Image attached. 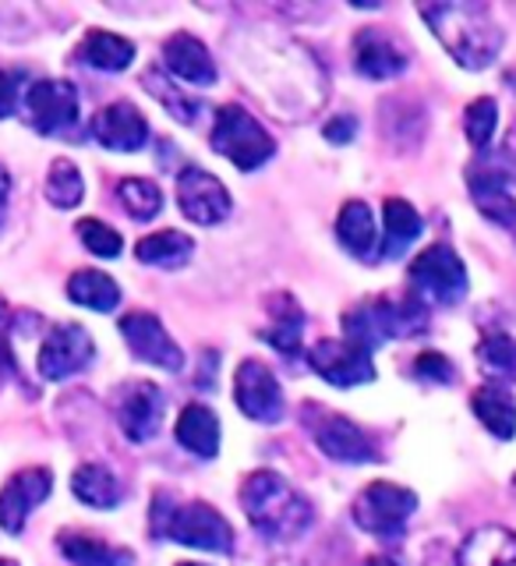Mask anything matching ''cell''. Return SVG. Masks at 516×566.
<instances>
[{"label": "cell", "mask_w": 516, "mask_h": 566, "mask_svg": "<svg viewBox=\"0 0 516 566\" xmlns=\"http://www.w3.org/2000/svg\"><path fill=\"white\" fill-rule=\"evenodd\" d=\"M421 18L450 57L467 71H485L503 53V29L485 4H421Z\"/></svg>", "instance_id": "6da1fadb"}, {"label": "cell", "mask_w": 516, "mask_h": 566, "mask_svg": "<svg viewBox=\"0 0 516 566\" xmlns=\"http://www.w3.org/2000/svg\"><path fill=\"white\" fill-rule=\"evenodd\" d=\"M241 510L270 542H294L315 521L312 503L276 471H252L241 485Z\"/></svg>", "instance_id": "7a4b0ae2"}, {"label": "cell", "mask_w": 516, "mask_h": 566, "mask_svg": "<svg viewBox=\"0 0 516 566\" xmlns=\"http://www.w3.org/2000/svg\"><path fill=\"white\" fill-rule=\"evenodd\" d=\"M152 531L156 538H173L206 553H234V527L209 503H173L167 492H159L152 500Z\"/></svg>", "instance_id": "3957f363"}, {"label": "cell", "mask_w": 516, "mask_h": 566, "mask_svg": "<svg viewBox=\"0 0 516 566\" xmlns=\"http://www.w3.org/2000/svg\"><path fill=\"white\" fill-rule=\"evenodd\" d=\"M429 329V308L414 297H376L365 305L350 308L344 315V340L361 344L365 350H376L389 340H403Z\"/></svg>", "instance_id": "277c9868"}, {"label": "cell", "mask_w": 516, "mask_h": 566, "mask_svg": "<svg viewBox=\"0 0 516 566\" xmlns=\"http://www.w3.org/2000/svg\"><path fill=\"white\" fill-rule=\"evenodd\" d=\"M212 149L230 159L238 170L252 174L265 167V159H273L276 142L244 106L227 103L217 111V120H212Z\"/></svg>", "instance_id": "5b68a950"}, {"label": "cell", "mask_w": 516, "mask_h": 566, "mask_svg": "<svg viewBox=\"0 0 516 566\" xmlns=\"http://www.w3.org/2000/svg\"><path fill=\"white\" fill-rule=\"evenodd\" d=\"M414 510H418V495L411 489L393 482H371L354 500V524L368 531L371 538L393 542L407 531V521L414 517Z\"/></svg>", "instance_id": "8992f818"}, {"label": "cell", "mask_w": 516, "mask_h": 566, "mask_svg": "<svg viewBox=\"0 0 516 566\" xmlns=\"http://www.w3.org/2000/svg\"><path fill=\"white\" fill-rule=\"evenodd\" d=\"M407 273H411L414 287L429 301H435V305H456L467 294V265L446 244L424 248Z\"/></svg>", "instance_id": "52a82bcc"}, {"label": "cell", "mask_w": 516, "mask_h": 566, "mask_svg": "<svg viewBox=\"0 0 516 566\" xmlns=\"http://www.w3.org/2000/svg\"><path fill=\"white\" fill-rule=\"evenodd\" d=\"M177 206L191 220L202 227H217L230 217L234 199H230L227 185L217 174H209L202 167H185L177 174Z\"/></svg>", "instance_id": "ba28073f"}, {"label": "cell", "mask_w": 516, "mask_h": 566, "mask_svg": "<svg viewBox=\"0 0 516 566\" xmlns=\"http://www.w3.org/2000/svg\"><path fill=\"white\" fill-rule=\"evenodd\" d=\"M22 106L40 135H61L78 120V88L61 78H40L25 88Z\"/></svg>", "instance_id": "9c48e42d"}, {"label": "cell", "mask_w": 516, "mask_h": 566, "mask_svg": "<svg viewBox=\"0 0 516 566\" xmlns=\"http://www.w3.org/2000/svg\"><path fill=\"white\" fill-rule=\"evenodd\" d=\"M93 361H96L93 336H88V329H82L75 323L53 326L50 336L43 340V347H40V358H35V365H40V376L50 379V382L78 376V371H85Z\"/></svg>", "instance_id": "30bf717a"}, {"label": "cell", "mask_w": 516, "mask_h": 566, "mask_svg": "<svg viewBox=\"0 0 516 566\" xmlns=\"http://www.w3.org/2000/svg\"><path fill=\"white\" fill-rule=\"evenodd\" d=\"M234 403L244 418H252L259 424H276L283 418V389H280L273 371L255 358L238 365Z\"/></svg>", "instance_id": "8fae6325"}, {"label": "cell", "mask_w": 516, "mask_h": 566, "mask_svg": "<svg viewBox=\"0 0 516 566\" xmlns=\"http://www.w3.org/2000/svg\"><path fill=\"white\" fill-rule=\"evenodd\" d=\"M120 336L131 347L138 361H149L164 371L185 368V350L173 344V336L164 329V323L152 312H128L120 318Z\"/></svg>", "instance_id": "7c38bea8"}, {"label": "cell", "mask_w": 516, "mask_h": 566, "mask_svg": "<svg viewBox=\"0 0 516 566\" xmlns=\"http://www.w3.org/2000/svg\"><path fill=\"white\" fill-rule=\"evenodd\" d=\"M164 411H167L164 389L146 382V379L124 382L117 389V424L131 442H149L159 432Z\"/></svg>", "instance_id": "4fadbf2b"}, {"label": "cell", "mask_w": 516, "mask_h": 566, "mask_svg": "<svg viewBox=\"0 0 516 566\" xmlns=\"http://www.w3.org/2000/svg\"><path fill=\"white\" fill-rule=\"evenodd\" d=\"M308 365L315 376H323L329 386H361L376 379L371 350L354 340H318L308 350Z\"/></svg>", "instance_id": "5bb4252c"}, {"label": "cell", "mask_w": 516, "mask_h": 566, "mask_svg": "<svg viewBox=\"0 0 516 566\" xmlns=\"http://www.w3.org/2000/svg\"><path fill=\"white\" fill-rule=\"evenodd\" d=\"M308 429H312L315 447L329 460H340V464H368V460H376V447H371L365 429L344 415L318 411L315 421H308Z\"/></svg>", "instance_id": "9a60e30c"}, {"label": "cell", "mask_w": 516, "mask_h": 566, "mask_svg": "<svg viewBox=\"0 0 516 566\" xmlns=\"http://www.w3.org/2000/svg\"><path fill=\"white\" fill-rule=\"evenodd\" d=\"M53 492V474L46 468H25L8 478V485L0 489V527L8 535H22L29 513L40 506Z\"/></svg>", "instance_id": "2e32d148"}, {"label": "cell", "mask_w": 516, "mask_h": 566, "mask_svg": "<svg viewBox=\"0 0 516 566\" xmlns=\"http://www.w3.org/2000/svg\"><path fill=\"white\" fill-rule=\"evenodd\" d=\"M93 135L103 149L138 153L149 142V120L141 117L135 103H110L93 117Z\"/></svg>", "instance_id": "e0dca14e"}, {"label": "cell", "mask_w": 516, "mask_h": 566, "mask_svg": "<svg viewBox=\"0 0 516 566\" xmlns=\"http://www.w3.org/2000/svg\"><path fill=\"white\" fill-rule=\"evenodd\" d=\"M407 46H400L393 35L382 29H361L354 35V67L371 82L397 78L407 71Z\"/></svg>", "instance_id": "ac0fdd59"}, {"label": "cell", "mask_w": 516, "mask_h": 566, "mask_svg": "<svg viewBox=\"0 0 516 566\" xmlns=\"http://www.w3.org/2000/svg\"><path fill=\"white\" fill-rule=\"evenodd\" d=\"M164 64L173 75V82H188V85H217L220 71L212 61L209 46L191 32H173L164 43Z\"/></svg>", "instance_id": "d6986e66"}, {"label": "cell", "mask_w": 516, "mask_h": 566, "mask_svg": "<svg viewBox=\"0 0 516 566\" xmlns=\"http://www.w3.org/2000/svg\"><path fill=\"white\" fill-rule=\"evenodd\" d=\"M467 188H471V199H474L477 212H482L485 220H492L495 227H503V230H509V234H516V199H513L503 170L471 167L467 170Z\"/></svg>", "instance_id": "ffe728a7"}, {"label": "cell", "mask_w": 516, "mask_h": 566, "mask_svg": "<svg viewBox=\"0 0 516 566\" xmlns=\"http://www.w3.org/2000/svg\"><path fill=\"white\" fill-rule=\"evenodd\" d=\"M460 566H516V535L509 527L488 524L467 535L456 553Z\"/></svg>", "instance_id": "44dd1931"}, {"label": "cell", "mask_w": 516, "mask_h": 566, "mask_svg": "<svg viewBox=\"0 0 516 566\" xmlns=\"http://www.w3.org/2000/svg\"><path fill=\"white\" fill-rule=\"evenodd\" d=\"M177 442L202 460H212L220 453V418L209 411L206 403H188L173 429Z\"/></svg>", "instance_id": "7402d4cb"}, {"label": "cell", "mask_w": 516, "mask_h": 566, "mask_svg": "<svg viewBox=\"0 0 516 566\" xmlns=\"http://www.w3.org/2000/svg\"><path fill=\"white\" fill-rule=\"evenodd\" d=\"M57 548L64 553V559L75 566H131L135 563V553H128V548H117L96 535H85V531H64L57 538Z\"/></svg>", "instance_id": "603a6c76"}, {"label": "cell", "mask_w": 516, "mask_h": 566, "mask_svg": "<svg viewBox=\"0 0 516 566\" xmlns=\"http://www.w3.org/2000/svg\"><path fill=\"white\" fill-rule=\"evenodd\" d=\"M471 407H474L477 421H482L495 439H513L516 436V400H513V394L506 386L492 382V386L474 389Z\"/></svg>", "instance_id": "cb8c5ba5"}, {"label": "cell", "mask_w": 516, "mask_h": 566, "mask_svg": "<svg viewBox=\"0 0 516 566\" xmlns=\"http://www.w3.org/2000/svg\"><path fill=\"white\" fill-rule=\"evenodd\" d=\"M386 212V238H382V259H400L407 248H411L418 238H421V217H418V209L411 202H403V199H386L382 206Z\"/></svg>", "instance_id": "d4e9b609"}, {"label": "cell", "mask_w": 516, "mask_h": 566, "mask_svg": "<svg viewBox=\"0 0 516 566\" xmlns=\"http://www.w3.org/2000/svg\"><path fill=\"white\" fill-rule=\"evenodd\" d=\"M194 252V241L181 230H156V234L141 238L135 244V259L146 265H159V270H177L185 265Z\"/></svg>", "instance_id": "484cf974"}, {"label": "cell", "mask_w": 516, "mask_h": 566, "mask_svg": "<svg viewBox=\"0 0 516 566\" xmlns=\"http://www.w3.org/2000/svg\"><path fill=\"white\" fill-rule=\"evenodd\" d=\"M71 492L78 495V500L85 506H93V510H114L120 503V482H117V474L110 468H103V464H82L75 471V478H71Z\"/></svg>", "instance_id": "4316f807"}, {"label": "cell", "mask_w": 516, "mask_h": 566, "mask_svg": "<svg viewBox=\"0 0 516 566\" xmlns=\"http://www.w3.org/2000/svg\"><path fill=\"white\" fill-rule=\"evenodd\" d=\"M78 57L85 64H93L99 71H124L131 61H135V43L124 40L117 32H103V29H93L82 40L78 46Z\"/></svg>", "instance_id": "83f0119b"}, {"label": "cell", "mask_w": 516, "mask_h": 566, "mask_svg": "<svg viewBox=\"0 0 516 566\" xmlns=\"http://www.w3.org/2000/svg\"><path fill=\"white\" fill-rule=\"evenodd\" d=\"M141 85H146V93H149L159 106H164V111H167L173 120H181V124H194V120H199L202 103L194 99V96H188L185 88H181V82L167 78L159 67H149L146 75H141Z\"/></svg>", "instance_id": "f1b7e54d"}, {"label": "cell", "mask_w": 516, "mask_h": 566, "mask_svg": "<svg viewBox=\"0 0 516 566\" xmlns=\"http://www.w3.org/2000/svg\"><path fill=\"white\" fill-rule=\"evenodd\" d=\"M336 238L354 255H368L376 248V217H371L368 202L361 199L344 202L340 217H336Z\"/></svg>", "instance_id": "f546056e"}, {"label": "cell", "mask_w": 516, "mask_h": 566, "mask_svg": "<svg viewBox=\"0 0 516 566\" xmlns=\"http://www.w3.org/2000/svg\"><path fill=\"white\" fill-rule=\"evenodd\" d=\"M67 297L82 308L93 312H114L120 305V287L117 283L99 273V270H78L67 280Z\"/></svg>", "instance_id": "4dcf8cb0"}, {"label": "cell", "mask_w": 516, "mask_h": 566, "mask_svg": "<svg viewBox=\"0 0 516 566\" xmlns=\"http://www.w3.org/2000/svg\"><path fill=\"white\" fill-rule=\"evenodd\" d=\"M273 305H280V308H270L273 312V326L265 329L262 340H270L280 354H287V358H297V354H301V326H305V315H301L297 301L291 294L273 297Z\"/></svg>", "instance_id": "1f68e13d"}, {"label": "cell", "mask_w": 516, "mask_h": 566, "mask_svg": "<svg viewBox=\"0 0 516 566\" xmlns=\"http://www.w3.org/2000/svg\"><path fill=\"white\" fill-rule=\"evenodd\" d=\"M117 199H120L124 212L138 223H149L152 217H159V209H164V195H159V188L152 181H146V177H128V181H120Z\"/></svg>", "instance_id": "d6a6232c"}, {"label": "cell", "mask_w": 516, "mask_h": 566, "mask_svg": "<svg viewBox=\"0 0 516 566\" xmlns=\"http://www.w3.org/2000/svg\"><path fill=\"white\" fill-rule=\"evenodd\" d=\"M46 199L57 209H75L85 199L82 170L71 159H53V167L46 174Z\"/></svg>", "instance_id": "836d02e7"}, {"label": "cell", "mask_w": 516, "mask_h": 566, "mask_svg": "<svg viewBox=\"0 0 516 566\" xmlns=\"http://www.w3.org/2000/svg\"><path fill=\"white\" fill-rule=\"evenodd\" d=\"M477 361L482 371H488L492 379H516V340L509 333H488L482 344H477Z\"/></svg>", "instance_id": "e575fe53"}, {"label": "cell", "mask_w": 516, "mask_h": 566, "mask_svg": "<svg viewBox=\"0 0 516 566\" xmlns=\"http://www.w3.org/2000/svg\"><path fill=\"white\" fill-rule=\"evenodd\" d=\"M495 128H499V106H495L492 96H477L474 103H467V111H464V132H467L471 146L477 153L492 146Z\"/></svg>", "instance_id": "d590c367"}, {"label": "cell", "mask_w": 516, "mask_h": 566, "mask_svg": "<svg viewBox=\"0 0 516 566\" xmlns=\"http://www.w3.org/2000/svg\"><path fill=\"white\" fill-rule=\"evenodd\" d=\"M78 238H82V244L88 248L93 255H99V259H117L120 252H124V238L117 234L114 227H106L103 220H78Z\"/></svg>", "instance_id": "8d00e7d4"}, {"label": "cell", "mask_w": 516, "mask_h": 566, "mask_svg": "<svg viewBox=\"0 0 516 566\" xmlns=\"http://www.w3.org/2000/svg\"><path fill=\"white\" fill-rule=\"evenodd\" d=\"M414 376H418V379H424V382H439V386H446V382H453L456 368H453V361L446 358V354H439V350H424V354H418V358H414Z\"/></svg>", "instance_id": "74e56055"}, {"label": "cell", "mask_w": 516, "mask_h": 566, "mask_svg": "<svg viewBox=\"0 0 516 566\" xmlns=\"http://www.w3.org/2000/svg\"><path fill=\"white\" fill-rule=\"evenodd\" d=\"M323 135L333 142V146H347V142H354V135H358V117H350V114H340V117H333Z\"/></svg>", "instance_id": "f35d334b"}, {"label": "cell", "mask_w": 516, "mask_h": 566, "mask_svg": "<svg viewBox=\"0 0 516 566\" xmlns=\"http://www.w3.org/2000/svg\"><path fill=\"white\" fill-rule=\"evenodd\" d=\"M18 96H22V85H18V75L11 71H0V117H11Z\"/></svg>", "instance_id": "ab89813d"}, {"label": "cell", "mask_w": 516, "mask_h": 566, "mask_svg": "<svg viewBox=\"0 0 516 566\" xmlns=\"http://www.w3.org/2000/svg\"><path fill=\"white\" fill-rule=\"evenodd\" d=\"M8 202H11V174L0 167V223L8 217Z\"/></svg>", "instance_id": "60d3db41"}, {"label": "cell", "mask_w": 516, "mask_h": 566, "mask_svg": "<svg viewBox=\"0 0 516 566\" xmlns=\"http://www.w3.org/2000/svg\"><path fill=\"white\" fill-rule=\"evenodd\" d=\"M506 156L513 159V164H516V124H513V128H509V135H506Z\"/></svg>", "instance_id": "b9f144b4"}, {"label": "cell", "mask_w": 516, "mask_h": 566, "mask_svg": "<svg viewBox=\"0 0 516 566\" xmlns=\"http://www.w3.org/2000/svg\"><path fill=\"white\" fill-rule=\"evenodd\" d=\"M368 566H397V563L389 559V556H371V559H368Z\"/></svg>", "instance_id": "7bdbcfd3"}, {"label": "cell", "mask_w": 516, "mask_h": 566, "mask_svg": "<svg viewBox=\"0 0 516 566\" xmlns=\"http://www.w3.org/2000/svg\"><path fill=\"white\" fill-rule=\"evenodd\" d=\"M4 318H8V308H4V301H0V323H4Z\"/></svg>", "instance_id": "ee69618b"}, {"label": "cell", "mask_w": 516, "mask_h": 566, "mask_svg": "<svg viewBox=\"0 0 516 566\" xmlns=\"http://www.w3.org/2000/svg\"><path fill=\"white\" fill-rule=\"evenodd\" d=\"M0 566H18L14 559H0Z\"/></svg>", "instance_id": "f6af8a7d"}, {"label": "cell", "mask_w": 516, "mask_h": 566, "mask_svg": "<svg viewBox=\"0 0 516 566\" xmlns=\"http://www.w3.org/2000/svg\"><path fill=\"white\" fill-rule=\"evenodd\" d=\"M181 566H209V563H181Z\"/></svg>", "instance_id": "bcb514c9"}, {"label": "cell", "mask_w": 516, "mask_h": 566, "mask_svg": "<svg viewBox=\"0 0 516 566\" xmlns=\"http://www.w3.org/2000/svg\"><path fill=\"white\" fill-rule=\"evenodd\" d=\"M509 82H513V85H516V75H509Z\"/></svg>", "instance_id": "7dc6e473"}]
</instances>
